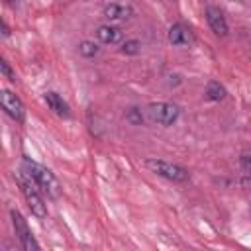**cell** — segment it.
Listing matches in <instances>:
<instances>
[{"instance_id":"cell-1","label":"cell","mask_w":251,"mask_h":251,"mask_svg":"<svg viewBox=\"0 0 251 251\" xmlns=\"http://www.w3.org/2000/svg\"><path fill=\"white\" fill-rule=\"evenodd\" d=\"M22 171H24L47 196L57 198V196L61 194V184H59L57 176H55L47 167H43V165L31 161L29 157H24V159H22Z\"/></svg>"},{"instance_id":"cell-2","label":"cell","mask_w":251,"mask_h":251,"mask_svg":"<svg viewBox=\"0 0 251 251\" xmlns=\"http://www.w3.org/2000/svg\"><path fill=\"white\" fill-rule=\"evenodd\" d=\"M16 182L20 184V190H22V194H24V198H25V202H27L31 214H33L35 218L43 220V218L47 216V206H45V202H43V198H41V194H39V190H37L39 186H37L24 171L16 175Z\"/></svg>"},{"instance_id":"cell-3","label":"cell","mask_w":251,"mask_h":251,"mask_svg":"<svg viewBox=\"0 0 251 251\" xmlns=\"http://www.w3.org/2000/svg\"><path fill=\"white\" fill-rule=\"evenodd\" d=\"M147 169H151L153 173H157L159 176H165L173 182H184L188 180V171L180 165L169 163V161H161V159H147L145 161Z\"/></svg>"},{"instance_id":"cell-4","label":"cell","mask_w":251,"mask_h":251,"mask_svg":"<svg viewBox=\"0 0 251 251\" xmlns=\"http://www.w3.org/2000/svg\"><path fill=\"white\" fill-rule=\"evenodd\" d=\"M180 110L171 102H151L147 106V116L151 122L161 126H173L178 120Z\"/></svg>"},{"instance_id":"cell-5","label":"cell","mask_w":251,"mask_h":251,"mask_svg":"<svg viewBox=\"0 0 251 251\" xmlns=\"http://www.w3.org/2000/svg\"><path fill=\"white\" fill-rule=\"evenodd\" d=\"M10 216H12V224H14V229H16V235L20 239L22 249H25V251H37L39 249V243L35 241V237H33V233H31L25 218L18 210H12Z\"/></svg>"},{"instance_id":"cell-6","label":"cell","mask_w":251,"mask_h":251,"mask_svg":"<svg viewBox=\"0 0 251 251\" xmlns=\"http://www.w3.org/2000/svg\"><path fill=\"white\" fill-rule=\"evenodd\" d=\"M2 108H4V112L12 118V120H16V122H24V116H25V108H24V104H22V100L12 92V90H2Z\"/></svg>"},{"instance_id":"cell-7","label":"cell","mask_w":251,"mask_h":251,"mask_svg":"<svg viewBox=\"0 0 251 251\" xmlns=\"http://www.w3.org/2000/svg\"><path fill=\"white\" fill-rule=\"evenodd\" d=\"M206 22H208L210 29H212L216 35H220V37L227 35V22H226V18H224V14H222L220 8L208 6V8H206Z\"/></svg>"},{"instance_id":"cell-8","label":"cell","mask_w":251,"mask_h":251,"mask_svg":"<svg viewBox=\"0 0 251 251\" xmlns=\"http://www.w3.org/2000/svg\"><path fill=\"white\" fill-rule=\"evenodd\" d=\"M192 41V31H190V27L188 25H184V24H173L171 27H169V43L171 45H175V47H184V45H188Z\"/></svg>"},{"instance_id":"cell-9","label":"cell","mask_w":251,"mask_h":251,"mask_svg":"<svg viewBox=\"0 0 251 251\" xmlns=\"http://www.w3.org/2000/svg\"><path fill=\"white\" fill-rule=\"evenodd\" d=\"M96 37L100 43H106V45L124 43V31L120 27H114V25H100L96 29Z\"/></svg>"},{"instance_id":"cell-10","label":"cell","mask_w":251,"mask_h":251,"mask_svg":"<svg viewBox=\"0 0 251 251\" xmlns=\"http://www.w3.org/2000/svg\"><path fill=\"white\" fill-rule=\"evenodd\" d=\"M45 102H47L49 110H53L59 118H71V108H69V104H67L57 92H45Z\"/></svg>"},{"instance_id":"cell-11","label":"cell","mask_w":251,"mask_h":251,"mask_svg":"<svg viewBox=\"0 0 251 251\" xmlns=\"http://www.w3.org/2000/svg\"><path fill=\"white\" fill-rule=\"evenodd\" d=\"M133 16V8L127 6V4H118V2H112L104 8V18L108 20H127Z\"/></svg>"},{"instance_id":"cell-12","label":"cell","mask_w":251,"mask_h":251,"mask_svg":"<svg viewBox=\"0 0 251 251\" xmlns=\"http://www.w3.org/2000/svg\"><path fill=\"white\" fill-rule=\"evenodd\" d=\"M206 98L212 100V102H220V100L226 98V88L218 80H210L206 84Z\"/></svg>"},{"instance_id":"cell-13","label":"cell","mask_w":251,"mask_h":251,"mask_svg":"<svg viewBox=\"0 0 251 251\" xmlns=\"http://www.w3.org/2000/svg\"><path fill=\"white\" fill-rule=\"evenodd\" d=\"M124 55H137L141 51V43L137 39H126L122 43V49H120Z\"/></svg>"},{"instance_id":"cell-14","label":"cell","mask_w":251,"mask_h":251,"mask_svg":"<svg viewBox=\"0 0 251 251\" xmlns=\"http://www.w3.org/2000/svg\"><path fill=\"white\" fill-rule=\"evenodd\" d=\"M78 53H80L82 57L90 59V57H94V55L98 53V45H96L94 41H82V43L78 45Z\"/></svg>"},{"instance_id":"cell-15","label":"cell","mask_w":251,"mask_h":251,"mask_svg":"<svg viewBox=\"0 0 251 251\" xmlns=\"http://www.w3.org/2000/svg\"><path fill=\"white\" fill-rule=\"evenodd\" d=\"M239 165H241V169H243L245 175H251V149H247V151L241 153V157H239Z\"/></svg>"},{"instance_id":"cell-16","label":"cell","mask_w":251,"mask_h":251,"mask_svg":"<svg viewBox=\"0 0 251 251\" xmlns=\"http://www.w3.org/2000/svg\"><path fill=\"white\" fill-rule=\"evenodd\" d=\"M126 120H127V122H131L133 126H137V124H141V122H143V116H141V110H137V108H129V112L126 114Z\"/></svg>"},{"instance_id":"cell-17","label":"cell","mask_w":251,"mask_h":251,"mask_svg":"<svg viewBox=\"0 0 251 251\" xmlns=\"http://www.w3.org/2000/svg\"><path fill=\"white\" fill-rule=\"evenodd\" d=\"M0 69H2V75H4V76H8L10 80H16V75L12 73V69H10V65H8V63H6L4 59L0 61Z\"/></svg>"},{"instance_id":"cell-18","label":"cell","mask_w":251,"mask_h":251,"mask_svg":"<svg viewBox=\"0 0 251 251\" xmlns=\"http://www.w3.org/2000/svg\"><path fill=\"white\" fill-rule=\"evenodd\" d=\"M241 184H243V186H251V175H247V176L241 180Z\"/></svg>"},{"instance_id":"cell-19","label":"cell","mask_w":251,"mask_h":251,"mask_svg":"<svg viewBox=\"0 0 251 251\" xmlns=\"http://www.w3.org/2000/svg\"><path fill=\"white\" fill-rule=\"evenodd\" d=\"M8 4H18V0H6Z\"/></svg>"}]
</instances>
